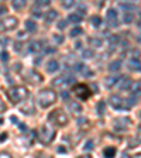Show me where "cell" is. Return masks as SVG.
Returning <instances> with one entry per match:
<instances>
[{"instance_id": "603a6c76", "label": "cell", "mask_w": 141, "mask_h": 158, "mask_svg": "<svg viewBox=\"0 0 141 158\" xmlns=\"http://www.w3.org/2000/svg\"><path fill=\"white\" fill-rule=\"evenodd\" d=\"M79 72L83 75L85 78H92V76H93V72L89 69V66H86V65H83V66H82V69H80Z\"/></svg>"}, {"instance_id": "7dc6e473", "label": "cell", "mask_w": 141, "mask_h": 158, "mask_svg": "<svg viewBox=\"0 0 141 158\" xmlns=\"http://www.w3.org/2000/svg\"><path fill=\"white\" fill-rule=\"evenodd\" d=\"M61 97L65 99V100H68V93H66V92H62V93H61Z\"/></svg>"}, {"instance_id": "1f68e13d", "label": "cell", "mask_w": 141, "mask_h": 158, "mask_svg": "<svg viewBox=\"0 0 141 158\" xmlns=\"http://www.w3.org/2000/svg\"><path fill=\"white\" fill-rule=\"evenodd\" d=\"M120 7H121L124 11H131L134 6H133L131 3H121V4H120Z\"/></svg>"}, {"instance_id": "f35d334b", "label": "cell", "mask_w": 141, "mask_h": 158, "mask_svg": "<svg viewBox=\"0 0 141 158\" xmlns=\"http://www.w3.org/2000/svg\"><path fill=\"white\" fill-rule=\"evenodd\" d=\"M90 42H93L95 47H102V40L100 38H90Z\"/></svg>"}, {"instance_id": "f907efd6", "label": "cell", "mask_w": 141, "mask_h": 158, "mask_svg": "<svg viewBox=\"0 0 141 158\" xmlns=\"http://www.w3.org/2000/svg\"><path fill=\"white\" fill-rule=\"evenodd\" d=\"M138 140L141 141V124L138 126Z\"/></svg>"}, {"instance_id": "816d5d0a", "label": "cell", "mask_w": 141, "mask_h": 158, "mask_svg": "<svg viewBox=\"0 0 141 158\" xmlns=\"http://www.w3.org/2000/svg\"><path fill=\"white\" fill-rule=\"evenodd\" d=\"M75 47H76V48H80V47H82V42H80V41H78V42L75 44Z\"/></svg>"}, {"instance_id": "8d00e7d4", "label": "cell", "mask_w": 141, "mask_h": 158, "mask_svg": "<svg viewBox=\"0 0 141 158\" xmlns=\"http://www.w3.org/2000/svg\"><path fill=\"white\" fill-rule=\"evenodd\" d=\"M68 23H69L68 20H61L59 23H58V30H64L66 26H68Z\"/></svg>"}, {"instance_id": "ee69618b", "label": "cell", "mask_w": 141, "mask_h": 158, "mask_svg": "<svg viewBox=\"0 0 141 158\" xmlns=\"http://www.w3.org/2000/svg\"><path fill=\"white\" fill-rule=\"evenodd\" d=\"M6 11H7V9H6V6H3V4H0V16H3V14H6Z\"/></svg>"}, {"instance_id": "bcb514c9", "label": "cell", "mask_w": 141, "mask_h": 158, "mask_svg": "<svg viewBox=\"0 0 141 158\" xmlns=\"http://www.w3.org/2000/svg\"><path fill=\"white\" fill-rule=\"evenodd\" d=\"M58 152H62V154H65V152H66V148L65 147H58Z\"/></svg>"}, {"instance_id": "5bb4252c", "label": "cell", "mask_w": 141, "mask_h": 158, "mask_svg": "<svg viewBox=\"0 0 141 158\" xmlns=\"http://www.w3.org/2000/svg\"><path fill=\"white\" fill-rule=\"evenodd\" d=\"M56 17H58V11L52 10V9H51V10H48L45 14H44V20H45V23H48V24H50L51 21H54Z\"/></svg>"}, {"instance_id": "8fae6325", "label": "cell", "mask_w": 141, "mask_h": 158, "mask_svg": "<svg viewBox=\"0 0 141 158\" xmlns=\"http://www.w3.org/2000/svg\"><path fill=\"white\" fill-rule=\"evenodd\" d=\"M117 85H119V89H120V90H123V92H124V90H129V89H131V85H133V82H131L130 78H126V76H123Z\"/></svg>"}, {"instance_id": "ffe728a7", "label": "cell", "mask_w": 141, "mask_h": 158, "mask_svg": "<svg viewBox=\"0 0 141 158\" xmlns=\"http://www.w3.org/2000/svg\"><path fill=\"white\" fill-rule=\"evenodd\" d=\"M43 47H44V44L41 41H35V42H33V44H30V48H28V50H30L31 52H38Z\"/></svg>"}, {"instance_id": "6f0895ef", "label": "cell", "mask_w": 141, "mask_h": 158, "mask_svg": "<svg viewBox=\"0 0 141 158\" xmlns=\"http://www.w3.org/2000/svg\"><path fill=\"white\" fill-rule=\"evenodd\" d=\"M140 116H141V112H140Z\"/></svg>"}, {"instance_id": "2e32d148", "label": "cell", "mask_w": 141, "mask_h": 158, "mask_svg": "<svg viewBox=\"0 0 141 158\" xmlns=\"http://www.w3.org/2000/svg\"><path fill=\"white\" fill-rule=\"evenodd\" d=\"M68 83V76H56L52 79V86H64Z\"/></svg>"}, {"instance_id": "60d3db41", "label": "cell", "mask_w": 141, "mask_h": 158, "mask_svg": "<svg viewBox=\"0 0 141 158\" xmlns=\"http://www.w3.org/2000/svg\"><path fill=\"white\" fill-rule=\"evenodd\" d=\"M3 112H6V105H4V102L1 100V97H0V113H3Z\"/></svg>"}, {"instance_id": "e575fe53", "label": "cell", "mask_w": 141, "mask_h": 158, "mask_svg": "<svg viewBox=\"0 0 141 158\" xmlns=\"http://www.w3.org/2000/svg\"><path fill=\"white\" fill-rule=\"evenodd\" d=\"M54 40H55L56 44H62V42H64V35H61V34H55Z\"/></svg>"}, {"instance_id": "b9f144b4", "label": "cell", "mask_w": 141, "mask_h": 158, "mask_svg": "<svg viewBox=\"0 0 141 158\" xmlns=\"http://www.w3.org/2000/svg\"><path fill=\"white\" fill-rule=\"evenodd\" d=\"M78 123H79V126H83V124H86V123H87V119H85V117H80V119L78 120Z\"/></svg>"}, {"instance_id": "6da1fadb", "label": "cell", "mask_w": 141, "mask_h": 158, "mask_svg": "<svg viewBox=\"0 0 141 158\" xmlns=\"http://www.w3.org/2000/svg\"><path fill=\"white\" fill-rule=\"evenodd\" d=\"M6 95L7 97L11 100V103L17 105L20 102H24L28 99V90L24 88V86H14V88H10L6 90Z\"/></svg>"}, {"instance_id": "f5cc1de1", "label": "cell", "mask_w": 141, "mask_h": 158, "mask_svg": "<svg viewBox=\"0 0 141 158\" xmlns=\"http://www.w3.org/2000/svg\"><path fill=\"white\" fill-rule=\"evenodd\" d=\"M92 88H93L95 92H98V85H92Z\"/></svg>"}, {"instance_id": "7a4b0ae2", "label": "cell", "mask_w": 141, "mask_h": 158, "mask_svg": "<svg viewBox=\"0 0 141 158\" xmlns=\"http://www.w3.org/2000/svg\"><path fill=\"white\" fill-rule=\"evenodd\" d=\"M56 100V93L52 89H43L41 92H38L37 95V102L41 107H50L51 105H54Z\"/></svg>"}, {"instance_id": "7402d4cb", "label": "cell", "mask_w": 141, "mask_h": 158, "mask_svg": "<svg viewBox=\"0 0 141 158\" xmlns=\"http://www.w3.org/2000/svg\"><path fill=\"white\" fill-rule=\"evenodd\" d=\"M80 20H82V16H79L78 13H72V14H69V17H68V21H69V23H75V24L80 23Z\"/></svg>"}, {"instance_id": "9c48e42d", "label": "cell", "mask_w": 141, "mask_h": 158, "mask_svg": "<svg viewBox=\"0 0 141 158\" xmlns=\"http://www.w3.org/2000/svg\"><path fill=\"white\" fill-rule=\"evenodd\" d=\"M106 20H107V23L111 27H116L119 24L117 23V11L114 10V9H109L106 11Z\"/></svg>"}, {"instance_id": "3957f363", "label": "cell", "mask_w": 141, "mask_h": 158, "mask_svg": "<svg viewBox=\"0 0 141 158\" xmlns=\"http://www.w3.org/2000/svg\"><path fill=\"white\" fill-rule=\"evenodd\" d=\"M54 138H55V130L50 124H44L38 130V140H40V143H43L44 146L51 144V141H54Z\"/></svg>"}, {"instance_id": "836d02e7", "label": "cell", "mask_w": 141, "mask_h": 158, "mask_svg": "<svg viewBox=\"0 0 141 158\" xmlns=\"http://www.w3.org/2000/svg\"><path fill=\"white\" fill-rule=\"evenodd\" d=\"M82 57H83V58H92V57H93V51H92V50H83Z\"/></svg>"}, {"instance_id": "7c38bea8", "label": "cell", "mask_w": 141, "mask_h": 158, "mask_svg": "<svg viewBox=\"0 0 141 158\" xmlns=\"http://www.w3.org/2000/svg\"><path fill=\"white\" fill-rule=\"evenodd\" d=\"M129 69L133 72H140L141 71V61L138 58H131L129 61Z\"/></svg>"}, {"instance_id": "11a10c76", "label": "cell", "mask_w": 141, "mask_h": 158, "mask_svg": "<svg viewBox=\"0 0 141 158\" xmlns=\"http://www.w3.org/2000/svg\"><path fill=\"white\" fill-rule=\"evenodd\" d=\"M138 27H140V28H141V20L138 21Z\"/></svg>"}, {"instance_id": "d4e9b609", "label": "cell", "mask_w": 141, "mask_h": 158, "mask_svg": "<svg viewBox=\"0 0 141 158\" xmlns=\"http://www.w3.org/2000/svg\"><path fill=\"white\" fill-rule=\"evenodd\" d=\"M25 28L28 30V32H34L35 30H37V24L31 20H27L25 21Z\"/></svg>"}, {"instance_id": "9f6ffc18", "label": "cell", "mask_w": 141, "mask_h": 158, "mask_svg": "<svg viewBox=\"0 0 141 158\" xmlns=\"http://www.w3.org/2000/svg\"><path fill=\"white\" fill-rule=\"evenodd\" d=\"M137 40H138V41L141 42V35H140V37H138V38H137Z\"/></svg>"}, {"instance_id": "d590c367", "label": "cell", "mask_w": 141, "mask_h": 158, "mask_svg": "<svg viewBox=\"0 0 141 158\" xmlns=\"http://www.w3.org/2000/svg\"><path fill=\"white\" fill-rule=\"evenodd\" d=\"M50 4V0H35V6H48Z\"/></svg>"}, {"instance_id": "f1b7e54d", "label": "cell", "mask_w": 141, "mask_h": 158, "mask_svg": "<svg viewBox=\"0 0 141 158\" xmlns=\"http://www.w3.org/2000/svg\"><path fill=\"white\" fill-rule=\"evenodd\" d=\"M61 4L64 9H71L75 4V0H61Z\"/></svg>"}, {"instance_id": "681fc988", "label": "cell", "mask_w": 141, "mask_h": 158, "mask_svg": "<svg viewBox=\"0 0 141 158\" xmlns=\"http://www.w3.org/2000/svg\"><path fill=\"white\" fill-rule=\"evenodd\" d=\"M10 119H11V121H14V124H19V120H17V119H16L14 116H11Z\"/></svg>"}, {"instance_id": "52a82bcc", "label": "cell", "mask_w": 141, "mask_h": 158, "mask_svg": "<svg viewBox=\"0 0 141 158\" xmlns=\"http://www.w3.org/2000/svg\"><path fill=\"white\" fill-rule=\"evenodd\" d=\"M131 120L129 117H119V119H116L114 120V128L117 130V131H126L129 126H130Z\"/></svg>"}, {"instance_id": "ac0fdd59", "label": "cell", "mask_w": 141, "mask_h": 158, "mask_svg": "<svg viewBox=\"0 0 141 158\" xmlns=\"http://www.w3.org/2000/svg\"><path fill=\"white\" fill-rule=\"evenodd\" d=\"M109 71L110 72H117V71H120V68H121V62H120L119 59H116V61H113V62L109 63Z\"/></svg>"}, {"instance_id": "d6a6232c", "label": "cell", "mask_w": 141, "mask_h": 158, "mask_svg": "<svg viewBox=\"0 0 141 158\" xmlns=\"http://www.w3.org/2000/svg\"><path fill=\"white\" fill-rule=\"evenodd\" d=\"M20 110H21L24 115H28V113L31 115V113H34V107H33V106H30V107H28V106H24V107H21Z\"/></svg>"}, {"instance_id": "db71d44e", "label": "cell", "mask_w": 141, "mask_h": 158, "mask_svg": "<svg viewBox=\"0 0 141 158\" xmlns=\"http://www.w3.org/2000/svg\"><path fill=\"white\" fill-rule=\"evenodd\" d=\"M134 157H141V152H138V154H135Z\"/></svg>"}, {"instance_id": "30bf717a", "label": "cell", "mask_w": 141, "mask_h": 158, "mask_svg": "<svg viewBox=\"0 0 141 158\" xmlns=\"http://www.w3.org/2000/svg\"><path fill=\"white\" fill-rule=\"evenodd\" d=\"M17 19L16 17H7L6 20H3V23H1V26H3V28L4 30H13V28H16L17 27Z\"/></svg>"}, {"instance_id": "f6af8a7d", "label": "cell", "mask_w": 141, "mask_h": 158, "mask_svg": "<svg viewBox=\"0 0 141 158\" xmlns=\"http://www.w3.org/2000/svg\"><path fill=\"white\" fill-rule=\"evenodd\" d=\"M7 137H9V136H7V133H1V134H0V141L3 143L4 140H7Z\"/></svg>"}, {"instance_id": "8992f818", "label": "cell", "mask_w": 141, "mask_h": 158, "mask_svg": "<svg viewBox=\"0 0 141 158\" xmlns=\"http://www.w3.org/2000/svg\"><path fill=\"white\" fill-rule=\"evenodd\" d=\"M109 103L113 106L114 109H129V106L126 103V99H123L119 95H111L109 97Z\"/></svg>"}, {"instance_id": "cb8c5ba5", "label": "cell", "mask_w": 141, "mask_h": 158, "mask_svg": "<svg viewBox=\"0 0 141 158\" xmlns=\"http://www.w3.org/2000/svg\"><path fill=\"white\" fill-rule=\"evenodd\" d=\"M131 92H133V95L141 93V82H134L131 85Z\"/></svg>"}, {"instance_id": "484cf974", "label": "cell", "mask_w": 141, "mask_h": 158, "mask_svg": "<svg viewBox=\"0 0 141 158\" xmlns=\"http://www.w3.org/2000/svg\"><path fill=\"white\" fill-rule=\"evenodd\" d=\"M103 154H105V157H114V155H116V148H114V147L105 148Z\"/></svg>"}, {"instance_id": "f546056e", "label": "cell", "mask_w": 141, "mask_h": 158, "mask_svg": "<svg viewBox=\"0 0 141 158\" xmlns=\"http://www.w3.org/2000/svg\"><path fill=\"white\" fill-rule=\"evenodd\" d=\"M82 32H83V30H82L80 27H74V28L71 30V32H69V34H71V37H79Z\"/></svg>"}, {"instance_id": "44dd1931", "label": "cell", "mask_w": 141, "mask_h": 158, "mask_svg": "<svg viewBox=\"0 0 141 158\" xmlns=\"http://www.w3.org/2000/svg\"><path fill=\"white\" fill-rule=\"evenodd\" d=\"M11 3H13V7H14V9L21 10L23 7L27 4V0H11Z\"/></svg>"}, {"instance_id": "ab89813d", "label": "cell", "mask_w": 141, "mask_h": 158, "mask_svg": "<svg viewBox=\"0 0 141 158\" xmlns=\"http://www.w3.org/2000/svg\"><path fill=\"white\" fill-rule=\"evenodd\" d=\"M33 14H34V16H37V17H41V16H43V14H41V10L38 11V9H37V6H35V7L33 9Z\"/></svg>"}, {"instance_id": "e0dca14e", "label": "cell", "mask_w": 141, "mask_h": 158, "mask_svg": "<svg viewBox=\"0 0 141 158\" xmlns=\"http://www.w3.org/2000/svg\"><path fill=\"white\" fill-rule=\"evenodd\" d=\"M68 109L71 112H74V113H80L82 112V106L79 103H76V102H68Z\"/></svg>"}, {"instance_id": "7bdbcfd3", "label": "cell", "mask_w": 141, "mask_h": 158, "mask_svg": "<svg viewBox=\"0 0 141 158\" xmlns=\"http://www.w3.org/2000/svg\"><path fill=\"white\" fill-rule=\"evenodd\" d=\"M1 59H3L4 62H6V61H9V54L6 52V51H3V52H1Z\"/></svg>"}, {"instance_id": "277c9868", "label": "cell", "mask_w": 141, "mask_h": 158, "mask_svg": "<svg viewBox=\"0 0 141 158\" xmlns=\"http://www.w3.org/2000/svg\"><path fill=\"white\" fill-rule=\"evenodd\" d=\"M48 120H50L52 124H55L56 127H65L66 124H68V121H69L68 116H66L61 109L52 110V112L48 115Z\"/></svg>"}, {"instance_id": "4316f807", "label": "cell", "mask_w": 141, "mask_h": 158, "mask_svg": "<svg viewBox=\"0 0 141 158\" xmlns=\"http://www.w3.org/2000/svg\"><path fill=\"white\" fill-rule=\"evenodd\" d=\"M133 20H134V16H133V13H131V11H126V14H124V17H123V23H126V24H130Z\"/></svg>"}, {"instance_id": "4dcf8cb0", "label": "cell", "mask_w": 141, "mask_h": 158, "mask_svg": "<svg viewBox=\"0 0 141 158\" xmlns=\"http://www.w3.org/2000/svg\"><path fill=\"white\" fill-rule=\"evenodd\" d=\"M93 147H95V141L93 140H87L85 143V146H83V150L85 151H90V150H93Z\"/></svg>"}, {"instance_id": "c3c4849f", "label": "cell", "mask_w": 141, "mask_h": 158, "mask_svg": "<svg viewBox=\"0 0 141 158\" xmlns=\"http://www.w3.org/2000/svg\"><path fill=\"white\" fill-rule=\"evenodd\" d=\"M47 52H48V54H50V52H51V54L55 52V48H51V47H48V48H47Z\"/></svg>"}, {"instance_id": "4fadbf2b", "label": "cell", "mask_w": 141, "mask_h": 158, "mask_svg": "<svg viewBox=\"0 0 141 158\" xmlns=\"http://www.w3.org/2000/svg\"><path fill=\"white\" fill-rule=\"evenodd\" d=\"M121 78H123V76H120V75L107 76V78H106V81H105V82H106V86H107V88H113V86H114L116 83H119Z\"/></svg>"}, {"instance_id": "9a60e30c", "label": "cell", "mask_w": 141, "mask_h": 158, "mask_svg": "<svg viewBox=\"0 0 141 158\" xmlns=\"http://www.w3.org/2000/svg\"><path fill=\"white\" fill-rule=\"evenodd\" d=\"M59 69V63L56 62L55 59H51V61H48L47 63V71L50 72V74H52V72H56Z\"/></svg>"}, {"instance_id": "5b68a950", "label": "cell", "mask_w": 141, "mask_h": 158, "mask_svg": "<svg viewBox=\"0 0 141 158\" xmlns=\"http://www.w3.org/2000/svg\"><path fill=\"white\" fill-rule=\"evenodd\" d=\"M74 93H75V96L78 97V99H80V100H86V99H89L90 97V95H92V92H90V89L87 88L86 85L83 83H78L74 88Z\"/></svg>"}, {"instance_id": "74e56055", "label": "cell", "mask_w": 141, "mask_h": 158, "mask_svg": "<svg viewBox=\"0 0 141 158\" xmlns=\"http://www.w3.org/2000/svg\"><path fill=\"white\" fill-rule=\"evenodd\" d=\"M76 13H78L79 16H82V17H83V16H86V7H83V6H79Z\"/></svg>"}, {"instance_id": "d6986e66", "label": "cell", "mask_w": 141, "mask_h": 158, "mask_svg": "<svg viewBox=\"0 0 141 158\" xmlns=\"http://www.w3.org/2000/svg\"><path fill=\"white\" fill-rule=\"evenodd\" d=\"M106 109V102L105 100H100V102H98V105H96V112H98L99 116H103L105 115V110Z\"/></svg>"}, {"instance_id": "83f0119b", "label": "cell", "mask_w": 141, "mask_h": 158, "mask_svg": "<svg viewBox=\"0 0 141 158\" xmlns=\"http://www.w3.org/2000/svg\"><path fill=\"white\" fill-rule=\"evenodd\" d=\"M90 24H92L93 27H99V26L102 24V19H100L99 16H92V17H90Z\"/></svg>"}, {"instance_id": "ba28073f", "label": "cell", "mask_w": 141, "mask_h": 158, "mask_svg": "<svg viewBox=\"0 0 141 158\" xmlns=\"http://www.w3.org/2000/svg\"><path fill=\"white\" fill-rule=\"evenodd\" d=\"M25 81L33 85H38L40 82H43V76L35 71H28V74L25 75Z\"/></svg>"}]
</instances>
